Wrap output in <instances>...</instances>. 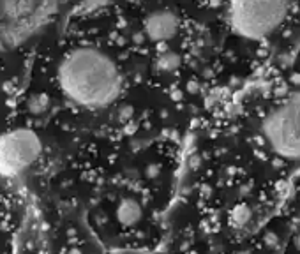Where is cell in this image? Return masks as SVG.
I'll return each mask as SVG.
<instances>
[{
	"instance_id": "1",
	"label": "cell",
	"mask_w": 300,
	"mask_h": 254,
	"mask_svg": "<svg viewBox=\"0 0 300 254\" xmlns=\"http://www.w3.org/2000/svg\"><path fill=\"white\" fill-rule=\"evenodd\" d=\"M60 86L69 99L88 108H102L118 96L120 74L108 55L96 48H76L58 69Z\"/></svg>"
},
{
	"instance_id": "2",
	"label": "cell",
	"mask_w": 300,
	"mask_h": 254,
	"mask_svg": "<svg viewBox=\"0 0 300 254\" xmlns=\"http://www.w3.org/2000/svg\"><path fill=\"white\" fill-rule=\"evenodd\" d=\"M290 0H230L228 20L235 34L246 39H265L282 25Z\"/></svg>"
},
{
	"instance_id": "3",
	"label": "cell",
	"mask_w": 300,
	"mask_h": 254,
	"mask_svg": "<svg viewBox=\"0 0 300 254\" xmlns=\"http://www.w3.org/2000/svg\"><path fill=\"white\" fill-rule=\"evenodd\" d=\"M266 145L279 157L300 161V90L288 94L262 122Z\"/></svg>"
},
{
	"instance_id": "4",
	"label": "cell",
	"mask_w": 300,
	"mask_h": 254,
	"mask_svg": "<svg viewBox=\"0 0 300 254\" xmlns=\"http://www.w3.org/2000/svg\"><path fill=\"white\" fill-rule=\"evenodd\" d=\"M42 152L39 136L30 129H16L0 136V175L16 176L34 164Z\"/></svg>"
},
{
	"instance_id": "5",
	"label": "cell",
	"mask_w": 300,
	"mask_h": 254,
	"mask_svg": "<svg viewBox=\"0 0 300 254\" xmlns=\"http://www.w3.org/2000/svg\"><path fill=\"white\" fill-rule=\"evenodd\" d=\"M176 32H178V18H176V14H173L170 11L152 12L145 20L146 38L156 42L168 41V39L175 38Z\"/></svg>"
},
{
	"instance_id": "6",
	"label": "cell",
	"mask_w": 300,
	"mask_h": 254,
	"mask_svg": "<svg viewBox=\"0 0 300 254\" xmlns=\"http://www.w3.org/2000/svg\"><path fill=\"white\" fill-rule=\"evenodd\" d=\"M143 217V208L134 198H124L116 206V220L124 228H134Z\"/></svg>"
},
{
	"instance_id": "7",
	"label": "cell",
	"mask_w": 300,
	"mask_h": 254,
	"mask_svg": "<svg viewBox=\"0 0 300 254\" xmlns=\"http://www.w3.org/2000/svg\"><path fill=\"white\" fill-rule=\"evenodd\" d=\"M251 206L246 205V203H238V205L233 206V210L230 212V222H232L233 228H242L249 222L251 219Z\"/></svg>"
},
{
	"instance_id": "8",
	"label": "cell",
	"mask_w": 300,
	"mask_h": 254,
	"mask_svg": "<svg viewBox=\"0 0 300 254\" xmlns=\"http://www.w3.org/2000/svg\"><path fill=\"white\" fill-rule=\"evenodd\" d=\"M178 66H180V56L176 55V53H173L168 50V52H164V53L159 55L158 68L161 69V71H166V72L175 71V69H178Z\"/></svg>"
},
{
	"instance_id": "9",
	"label": "cell",
	"mask_w": 300,
	"mask_h": 254,
	"mask_svg": "<svg viewBox=\"0 0 300 254\" xmlns=\"http://www.w3.org/2000/svg\"><path fill=\"white\" fill-rule=\"evenodd\" d=\"M50 101L46 96H34V98L28 101V110L30 113H34V115H42V113L48 110Z\"/></svg>"
},
{
	"instance_id": "10",
	"label": "cell",
	"mask_w": 300,
	"mask_h": 254,
	"mask_svg": "<svg viewBox=\"0 0 300 254\" xmlns=\"http://www.w3.org/2000/svg\"><path fill=\"white\" fill-rule=\"evenodd\" d=\"M278 242H279L278 233L268 232V233L265 235V246H266V247H276V246H278Z\"/></svg>"
},
{
	"instance_id": "11",
	"label": "cell",
	"mask_w": 300,
	"mask_h": 254,
	"mask_svg": "<svg viewBox=\"0 0 300 254\" xmlns=\"http://www.w3.org/2000/svg\"><path fill=\"white\" fill-rule=\"evenodd\" d=\"M146 176L148 178H154V176H158L159 175V166L158 164H150L148 168H146Z\"/></svg>"
},
{
	"instance_id": "12",
	"label": "cell",
	"mask_w": 300,
	"mask_h": 254,
	"mask_svg": "<svg viewBox=\"0 0 300 254\" xmlns=\"http://www.w3.org/2000/svg\"><path fill=\"white\" fill-rule=\"evenodd\" d=\"M276 96H278V98H284V96H288V86L286 85L278 86V88H276Z\"/></svg>"
},
{
	"instance_id": "13",
	"label": "cell",
	"mask_w": 300,
	"mask_h": 254,
	"mask_svg": "<svg viewBox=\"0 0 300 254\" xmlns=\"http://www.w3.org/2000/svg\"><path fill=\"white\" fill-rule=\"evenodd\" d=\"M188 90H189L191 94H196V92L200 90V85H198L196 82H189V83H188Z\"/></svg>"
},
{
	"instance_id": "14",
	"label": "cell",
	"mask_w": 300,
	"mask_h": 254,
	"mask_svg": "<svg viewBox=\"0 0 300 254\" xmlns=\"http://www.w3.org/2000/svg\"><path fill=\"white\" fill-rule=\"evenodd\" d=\"M292 85H298L300 86V74H298V72L292 74Z\"/></svg>"
},
{
	"instance_id": "15",
	"label": "cell",
	"mask_w": 300,
	"mask_h": 254,
	"mask_svg": "<svg viewBox=\"0 0 300 254\" xmlns=\"http://www.w3.org/2000/svg\"><path fill=\"white\" fill-rule=\"evenodd\" d=\"M143 39H145V38H143V34H134V38H132V41H134L136 44H142Z\"/></svg>"
},
{
	"instance_id": "16",
	"label": "cell",
	"mask_w": 300,
	"mask_h": 254,
	"mask_svg": "<svg viewBox=\"0 0 300 254\" xmlns=\"http://www.w3.org/2000/svg\"><path fill=\"white\" fill-rule=\"evenodd\" d=\"M295 247H296V249L300 250V233H298V235L295 236Z\"/></svg>"
},
{
	"instance_id": "17",
	"label": "cell",
	"mask_w": 300,
	"mask_h": 254,
	"mask_svg": "<svg viewBox=\"0 0 300 254\" xmlns=\"http://www.w3.org/2000/svg\"><path fill=\"white\" fill-rule=\"evenodd\" d=\"M180 96H182V94H180L178 90H175V92H173V98H175V101H178V99H180Z\"/></svg>"
},
{
	"instance_id": "18",
	"label": "cell",
	"mask_w": 300,
	"mask_h": 254,
	"mask_svg": "<svg viewBox=\"0 0 300 254\" xmlns=\"http://www.w3.org/2000/svg\"><path fill=\"white\" fill-rule=\"evenodd\" d=\"M238 254H249V252H238Z\"/></svg>"
}]
</instances>
